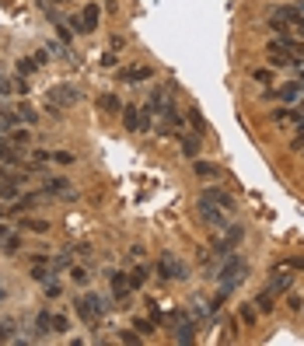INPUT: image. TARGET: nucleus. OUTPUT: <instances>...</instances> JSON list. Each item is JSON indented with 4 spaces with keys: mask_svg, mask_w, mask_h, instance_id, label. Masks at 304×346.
Here are the masks:
<instances>
[{
    "mask_svg": "<svg viewBox=\"0 0 304 346\" xmlns=\"http://www.w3.org/2000/svg\"><path fill=\"white\" fill-rule=\"evenodd\" d=\"M248 277V263L241 259V255H228L224 259V266H221V290L231 294V290H238L241 283Z\"/></svg>",
    "mask_w": 304,
    "mask_h": 346,
    "instance_id": "nucleus-1",
    "label": "nucleus"
},
{
    "mask_svg": "<svg viewBox=\"0 0 304 346\" xmlns=\"http://www.w3.org/2000/svg\"><path fill=\"white\" fill-rule=\"evenodd\" d=\"M74 311H77L80 322H98V318L109 311V304H105V297H98V294H84V297L74 301Z\"/></svg>",
    "mask_w": 304,
    "mask_h": 346,
    "instance_id": "nucleus-2",
    "label": "nucleus"
},
{
    "mask_svg": "<svg viewBox=\"0 0 304 346\" xmlns=\"http://www.w3.org/2000/svg\"><path fill=\"white\" fill-rule=\"evenodd\" d=\"M157 277H161V280H185V277H189V266H185L178 255L164 252V255L157 259Z\"/></svg>",
    "mask_w": 304,
    "mask_h": 346,
    "instance_id": "nucleus-3",
    "label": "nucleus"
},
{
    "mask_svg": "<svg viewBox=\"0 0 304 346\" xmlns=\"http://www.w3.org/2000/svg\"><path fill=\"white\" fill-rule=\"evenodd\" d=\"M77 102H80V91L74 84H60V88L49 91V105H56V109H67V105H77Z\"/></svg>",
    "mask_w": 304,
    "mask_h": 346,
    "instance_id": "nucleus-4",
    "label": "nucleus"
},
{
    "mask_svg": "<svg viewBox=\"0 0 304 346\" xmlns=\"http://www.w3.org/2000/svg\"><path fill=\"white\" fill-rule=\"evenodd\" d=\"M196 210H199V217H203L210 227H228V220H224V207H214V203L199 200V203H196Z\"/></svg>",
    "mask_w": 304,
    "mask_h": 346,
    "instance_id": "nucleus-5",
    "label": "nucleus"
},
{
    "mask_svg": "<svg viewBox=\"0 0 304 346\" xmlns=\"http://www.w3.org/2000/svg\"><path fill=\"white\" fill-rule=\"evenodd\" d=\"M98 14H102V11H98V4H84V11L77 14V21H80V25H77V32H80V35L94 32V28H98Z\"/></svg>",
    "mask_w": 304,
    "mask_h": 346,
    "instance_id": "nucleus-6",
    "label": "nucleus"
},
{
    "mask_svg": "<svg viewBox=\"0 0 304 346\" xmlns=\"http://www.w3.org/2000/svg\"><path fill=\"white\" fill-rule=\"evenodd\" d=\"M199 200H207V203H214V207L234 210V196H231L228 189H221V186H214V189H203V196H199Z\"/></svg>",
    "mask_w": 304,
    "mask_h": 346,
    "instance_id": "nucleus-7",
    "label": "nucleus"
},
{
    "mask_svg": "<svg viewBox=\"0 0 304 346\" xmlns=\"http://www.w3.org/2000/svg\"><path fill=\"white\" fill-rule=\"evenodd\" d=\"M147 77H154V67H147V63H133V67L119 70V80H126V84H137V80H147Z\"/></svg>",
    "mask_w": 304,
    "mask_h": 346,
    "instance_id": "nucleus-8",
    "label": "nucleus"
},
{
    "mask_svg": "<svg viewBox=\"0 0 304 346\" xmlns=\"http://www.w3.org/2000/svg\"><path fill=\"white\" fill-rule=\"evenodd\" d=\"M46 193H53V196H63V200H74V186L67 182V179H46Z\"/></svg>",
    "mask_w": 304,
    "mask_h": 346,
    "instance_id": "nucleus-9",
    "label": "nucleus"
},
{
    "mask_svg": "<svg viewBox=\"0 0 304 346\" xmlns=\"http://www.w3.org/2000/svg\"><path fill=\"white\" fill-rule=\"evenodd\" d=\"M290 287H294V277H290L287 270H276L273 280H269V290H273V294H287Z\"/></svg>",
    "mask_w": 304,
    "mask_h": 346,
    "instance_id": "nucleus-10",
    "label": "nucleus"
},
{
    "mask_svg": "<svg viewBox=\"0 0 304 346\" xmlns=\"http://www.w3.org/2000/svg\"><path fill=\"white\" fill-rule=\"evenodd\" d=\"M49 332H53V311L42 308V311L35 315V339H42V336H49Z\"/></svg>",
    "mask_w": 304,
    "mask_h": 346,
    "instance_id": "nucleus-11",
    "label": "nucleus"
},
{
    "mask_svg": "<svg viewBox=\"0 0 304 346\" xmlns=\"http://www.w3.org/2000/svg\"><path fill=\"white\" fill-rule=\"evenodd\" d=\"M301 18V7H290V4H280L276 11H273V18L269 21H283V25H290V21H297Z\"/></svg>",
    "mask_w": 304,
    "mask_h": 346,
    "instance_id": "nucleus-12",
    "label": "nucleus"
},
{
    "mask_svg": "<svg viewBox=\"0 0 304 346\" xmlns=\"http://www.w3.org/2000/svg\"><path fill=\"white\" fill-rule=\"evenodd\" d=\"M255 311H259V315H273V311H276V294H273V290H262V294L255 297Z\"/></svg>",
    "mask_w": 304,
    "mask_h": 346,
    "instance_id": "nucleus-13",
    "label": "nucleus"
},
{
    "mask_svg": "<svg viewBox=\"0 0 304 346\" xmlns=\"http://www.w3.org/2000/svg\"><path fill=\"white\" fill-rule=\"evenodd\" d=\"M109 283H112V294H116L119 301L130 294V273H112V277H109Z\"/></svg>",
    "mask_w": 304,
    "mask_h": 346,
    "instance_id": "nucleus-14",
    "label": "nucleus"
},
{
    "mask_svg": "<svg viewBox=\"0 0 304 346\" xmlns=\"http://www.w3.org/2000/svg\"><path fill=\"white\" fill-rule=\"evenodd\" d=\"M123 123H126L130 133H137L140 130V109L137 105H123Z\"/></svg>",
    "mask_w": 304,
    "mask_h": 346,
    "instance_id": "nucleus-15",
    "label": "nucleus"
},
{
    "mask_svg": "<svg viewBox=\"0 0 304 346\" xmlns=\"http://www.w3.org/2000/svg\"><path fill=\"white\" fill-rule=\"evenodd\" d=\"M192 171H196L199 179H221V168H217V164H210V161H196V164H192Z\"/></svg>",
    "mask_w": 304,
    "mask_h": 346,
    "instance_id": "nucleus-16",
    "label": "nucleus"
},
{
    "mask_svg": "<svg viewBox=\"0 0 304 346\" xmlns=\"http://www.w3.org/2000/svg\"><path fill=\"white\" fill-rule=\"evenodd\" d=\"M196 339V325L192 322H178V329H175V343H192Z\"/></svg>",
    "mask_w": 304,
    "mask_h": 346,
    "instance_id": "nucleus-17",
    "label": "nucleus"
},
{
    "mask_svg": "<svg viewBox=\"0 0 304 346\" xmlns=\"http://www.w3.org/2000/svg\"><path fill=\"white\" fill-rule=\"evenodd\" d=\"M273 119H276V123H301L304 112H301V109H276Z\"/></svg>",
    "mask_w": 304,
    "mask_h": 346,
    "instance_id": "nucleus-18",
    "label": "nucleus"
},
{
    "mask_svg": "<svg viewBox=\"0 0 304 346\" xmlns=\"http://www.w3.org/2000/svg\"><path fill=\"white\" fill-rule=\"evenodd\" d=\"M178 140H182V154H185L189 161H196V154H199V137H182V133H178Z\"/></svg>",
    "mask_w": 304,
    "mask_h": 346,
    "instance_id": "nucleus-19",
    "label": "nucleus"
},
{
    "mask_svg": "<svg viewBox=\"0 0 304 346\" xmlns=\"http://www.w3.org/2000/svg\"><path fill=\"white\" fill-rule=\"evenodd\" d=\"M238 318H241V325H248V329H252V325H255V318H259V311H255L252 304H241V308H238Z\"/></svg>",
    "mask_w": 304,
    "mask_h": 346,
    "instance_id": "nucleus-20",
    "label": "nucleus"
},
{
    "mask_svg": "<svg viewBox=\"0 0 304 346\" xmlns=\"http://www.w3.org/2000/svg\"><path fill=\"white\" fill-rule=\"evenodd\" d=\"M98 105H102L105 112H123V105H119L116 95H98Z\"/></svg>",
    "mask_w": 304,
    "mask_h": 346,
    "instance_id": "nucleus-21",
    "label": "nucleus"
},
{
    "mask_svg": "<svg viewBox=\"0 0 304 346\" xmlns=\"http://www.w3.org/2000/svg\"><path fill=\"white\" fill-rule=\"evenodd\" d=\"M0 245H4V255H14L21 248V238L18 234H7V238H0Z\"/></svg>",
    "mask_w": 304,
    "mask_h": 346,
    "instance_id": "nucleus-22",
    "label": "nucleus"
},
{
    "mask_svg": "<svg viewBox=\"0 0 304 346\" xmlns=\"http://www.w3.org/2000/svg\"><path fill=\"white\" fill-rule=\"evenodd\" d=\"M4 137H7L11 147H25L28 143V130H14V133H4Z\"/></svg>",
    "mask_w": 304,
    "mask_h": 346,
    "instance_id": "nucleus-23",
    "label": "nucleus"
},
{
    "mask_svg": "<svg viewBox=\"0 0 304 346\" xmlns=\"http://www.w3.org/2000/svg\"><path fill=\"white\" fill-rule=\"evenodd\" d=\"M14 116H18V123H35V119H39V116H35V112H32V109H28L25 102H21V105L14 109Z\"/></svg>",
    "mask_w": 304,
    "mask_h": 346,
    "instance_id": "nucleus-24",
    "label": "nucleus"
},
{
    "mask_svg": "<svg viewBox=\"0 0 304 346\" xmlns=\"http://www.w3.org/2000/svg\"><path fill=\"white\" fill-rule=\"evenodd\" d=\"M147 277H151V273H147L144 266H137V270L130 273V287H144V283H147Z\"/></svg>",
    "mask_w": 304,
    "mask_h": 346,
    "instance_id": "nucleus-25",
    "label": "nucleus"
},
{
    "mask_svg": "<svg viewBox=\"0 0 304 346\" xmlns=\"http://www.w3.org/2000/svg\"><path fill=\"white\" fill-rule=\"evenodd\" d=\"M21 227H28V231H35V234H46V231H49V220H21Z\"/></svg>",
    "mask_w": 304,
    "mask_h": 346,
    "instance_id": "nucleus-26",
    "label": "nucleus"
},
{
    "mask_svg": "<svg viewBox=\"0 0 304 346\" xmlns=\"http://www.w3.org/2000/svg\"><path fill=\"white\" fill-rule=\"evenodd\" d=\"M67 329H70V322H67V315H53V332H56V336H63Z\"/></svg>",
    "mask_w": 304,
    "mask_h": 346,
    "instance_id": "nucleus-27",
    "label": "nucleus"
},
{
    "mask_svg": "<svg viewBox=\"0 0 304 346\" xmlns=\"http://www.w3.org/2000/svg\"><path fill=\"white\" fill-rule=\"evenodd\" d=\"M0 343H14V322H0Z\"/></svg>",
    "mask_w": 304,
    "mask_h": 346,
    "instance_id": "nucleus-28",
    "label": "nucleus"
},
{
    "mask_svg": "<svg viewBox=\"0 0 304 346\" xmlns=\"http://www.w3.org/2000/svg\"><path fill=\"white\" fill-rule=\"evenodd\" d=\"M133 329H137L140 336H151V332H154V322H151V318H137V322H133Z\"/></svg>",
    "mask_w": 304,
    "mask_h": 346,
    "instance_id": "nucleus-29",
    "label": "nucleus"
},
{
    "mask_svg": "<svg viewBox=\"0 0 304 346\" xmlns=\"http://www.w3.org/2000/svg\"><path fill=\"white\" fill-rule=\"evenodd\" d=\"M32 280H35V283H46V280H49V270H46V263H35V270H32Z\"/></svg>",
    "mask_w": 304,
    "mask_h": 346,
    "instance_id": "nucleus-30",
    "label": "nucleus"
},
{
    "mask_svg": "<svg viewBox=\"0 0 304 346\" xmlns=\"http://www.w3.org/2000/svg\"><path fill=\"white\" fill-rule=\"evenodd\" d=\"M32 161H35L32 168H42L46 161H53V154H49V150H32Z\"/></svg>",
    "mask_w": 304,
    "mask_h": 346,
    "instance_id": "nucleus-31",
    "label": "nucleus"
},
{
    "mask_svg": "<svg viewBox=\"0 0 304 346\" xmlns=\"http://www.w3.org/2000/svg\"><path fill=\"white\" fill-rule=\"evenodd\" d=\"M35 67H39L35 60H18V73H21V77H28V73H32Z\"/></svg>",
    "mask_w": 304,
    "mask_h": 346,
    "instance_id": "nucleus-32",
    "label": "nucleus"
},
{
    "mask_svg": "<svg viewBox=\"0 0 304 346\" xmlns=\"http://www.w3.org/2000/svg\"><path fill=\"white\" fill-rule=\"evenodd\" d=\"M280 266H283V270H301L304 273V255H297V259H283Z\"/></svg>",
    "mask_w": 304,
    "mask_h": 346,
    "instance_id": "nucleus-33",
    "label": "nucleus"
},
{
    "mask_svg": "<svg viewBox=\"0 0 304 346\" xmlns=\"http://www.w3.org/2000/svg\"><path fill=\"white\" fill-rule=\"evenodd\" d=\"M252 80H259V84H266V88H269L273 73H269V70H252Z\"/></svg>",
    "mask_w": 304,
    "mask_h": 346,
    "instance_id": "nucleus-34",
    "label": "nucleus"
},
{
    "mask_svg": "<svg viewBox=\"0 0 304 346\" xmlns=\"http://www.w3.org/2000/svg\"><path fill=\"white\" fill-rule=\"evenodd\" d=\"M60 294H63V290H60V283H53V280H46V297H49V301H56Z\"/></svg>",
    "mask_w": 304,
    "mask_h": 346,
    "instance_id": "nucleus-35",
    "label": "nucleus"
},
{
    "mask_svg": "<svg viewBox=\"0 0 304 346\" xmlns=\"http://www.w3.org/2000/svg\"><path fill=\"white\" fill-rule=\"evenodd\" d=\"M11 88H14V91H18V95H28V80H25V77H21V73H18V77H14V84H11Z\"/></svg>",
    "mask_w": 304,
    "mask_h": 346,
    "instance_id": "nucleus-36",
    "label": "nucleus"
},
{
    "mask_svg": "<svg viewBox=\"0 0 304 346\" xmlns=\"http://www.w3.org/2000/svg\"><path fill=\"white\" fill-rule=\"evenodd\" d=\"M53 161H56V164H74V154H67V150H56V154H53Z\"/></svg>",
    "mask_w": 304,
    "mask_h": 346,
    "instance_id": "nucleus-37",
    "label": "nucleus"
},
{
    "mask_svg": "<svg viewBox=\"0 0 304 346\" xmlns=\"http://www.w3.org/2000/svg\"><path fill=\"white\" fill-rule=\"evenodd\" d=\"M49 266H53V273H60V270H67V266H70V255H60V259H53Z\"/></svg>",
    "mask_w": 304,
    "mask_h": 346,
    "instance_id": "nucleus-38",
    "label": "nucleus"
},
{
    "mask_svg": "<svg viewBox=\"0 0 304 346\" xmlns=\"http://www.w3.org/2000/svg\"><path fill=\"white\" fill-rule=\"evenodd\" d=\"M70 280H74V283H80V287H84V283H87V280H91V277H87V270H80V266H77L74 273H70Z\"/></svg>",
    "mask_w": 304,
    "mask_h": 346,
    "instance_id": "nucleus-39",
    "label": "nucleus"
},
{
    "mask_svg": "<svg viewBox=\"0 0 304 346\" xmlns=\"http://www.w3.org/2000/svg\"><path fill=\"white\" fill-rule=\"evenodd\" d=\"M119 339H123V343H130V346H137V343H140V336H137V329H133V332H119Z\"/></svg>",
    "mask_w": 304,
    "mask_h": 346,
    "instance_id": "nucleus-40",
    "label": "nucleus"
},
{
    "mask_svg": "<svg viewBox=\"0 0 304 346\" xmlns=\"http://www.w3.org/2000/svg\"><path fill=\"white\" fill-rule=\"evenodd\" d=\"M290 150H304V126L297 130V137L290 140Z\"/></svg>",
    "mask_w": 304,
    "mask_h": 346,
    "instance_id": "nucleus-41",
    "label": "nucleus"
},
{
    "mask_svg": "<svg viewBox=\"0 0 304 346\" xmlns=\"http://www.w3.org/2000/svg\"><path fill=\"white\" fill-rule=\"evenodd\" d=\"M123 46H126V39H123V35H112V39H109V49H112V53H116V49H123Z\"/></svg>",
    "mask_w": 304,
    "mask_h": 346,
    "instance_id": "nucleus-42",
    "label": "nucleus"
},
{
    "mask_svg": "<svg viewBox=\"0 0 304 346\" xmlns=\"http://www.w3.org/2000/svg\"><path fill=\"white\" fill-rule=\"evenodd\" d=\"M287 308H290V311H301L304 301H301V297H290V301H287Z\"/></svg>",
    "mask_w": 304,
    "mask_h": 346,
    "instance_id": "nucleus-43",
    "label": "nucleus"
},
{
    "mask_svg": "<svg viewBox=\"0 0 304 346\" xmlns=\"http://www.w3.org/2000/svg\"><path fill=\"white\" fill-rule=\"evenodd\" d=\"M290 25H294V32H297V35H301V39H304V14H301V18H297V21H290Z\"/></svg>",
    "mask_w": 304,
    "mask_h": 346,
    "instance_id": "nucleus-44",
    "label": "nucleus"
},
{
    "mask_svg": "<svg viewBox=\"0 0 304 346\" xmlns=\"http://www.w3.org/2000/svg\"><path fill=\"white\" fill-rule=\"evenodd\" d=\"M0 238H7V227H4V224H0Z\"/></svg>",
    "mask_w": 304,
    "mask_h": 346,
    "instance_id": "nucleus-45",
    "label": "nucleus"
},
{
    "mask_svg": "<svg viewBox=\"0 0 304 346\" xmlns=\"http://www.w3.org/2000/svg\"><path fill=\"white\" fill-rule=\"evenodd\" d=\"M53 4H70V0H53Z\"/></svg>",
    "mask_w": 304,
    "mask_h": 346,
    "instance_id": "nucleus-46",
    "label": "nucleus"
},
{
    "mask_svg": "<svg viewBox=\"0 0 304 346\" xmlns=\"http://www.w3.org/2000/svg\"><path fill=\"white\" fill-rule=\"evenodd\" d=\"M0 301H4V283H0Z\"/></svg>",
    "mask_w": 304,
    "mask_h": 346,
    "instance_id": "nucleus-47",
    "label": "nucleus"
},
{
    "mask_svg": "<svg viewBox=\"0 0 304 346\" xmlns=\"http://www.w3.org/2000/svg\"><path fill=\"white\" fill-rule=\"evenodd\" d=\"M0 217H4V207H0Z\"/></svg>",
    "mask_w": 304,
    "mask_h": 346,
    "instance_id": "nucleus-48",
    "label": "nucleus"
},
{
    "mask_svg": "<svg viewBox=\"0 0 304 346\" xmlns=\"http://www.w3.org/2000/svg\"><path fill=\"white\" fill-rule=\"evenodd\" d=\"M301 112H304V102H301Z\"/></svg>",
    "mask_w": 304,
    "mask_h": 346,
    "instance_id": "nucleus-49",
    "label": "nucleus"
}]
</instances>
